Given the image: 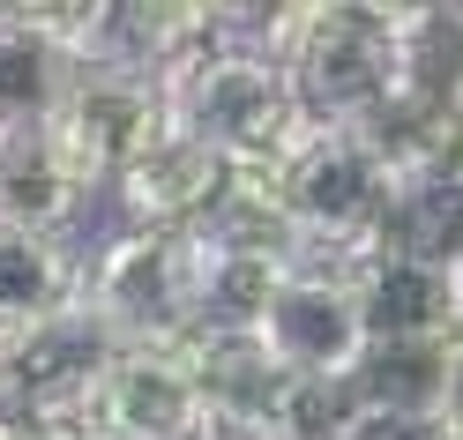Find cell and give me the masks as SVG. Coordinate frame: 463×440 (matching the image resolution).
<instances>
[{"instance_id":"cell-1","label":"cell","mask_w":463,"mask_h":440,"mask_svg":"<svg viewBox=\"0 0 463 440\" xmlns=\"http://www.w3.org/2000/svg\"><path fill=\"white\" fill-rule=\"evenodd\" d=\"M247 45H262L299 82L314 120H366L396 98V15L373 0H262L247 23Z\"/></svg>"},{"instance_id":"cell-2","label":"cell","mask_w":463,"mask_h":440,"mask_svg":"<svg viewBox=\"0 0 463 440\" xmlns=\"http://www.w3.org/2000/svg\"><path fill=\"white\" fill-rule=\"evenodd\" d=\"M396 164L373 142L366 120H314L292 150L277 157V194L299 224V254H336L366 261L382 247L389 201H396Z\"/></svg>"},{"instance_id":"cell-3","label":"cell","mask_w":463,"mask_h":440,"mask_svg":"<svg viewBox=\"0 0 463 440\" xmlns=\"http://www.w3.org/2000/svg\"><path fill=\"white\" fill-rule=\"evenodd\" d=\"M165 90H172V112L194 135H210L232 164H277L314 127V105L284 75V61H269L247 38H217L194 61L165 68Z\"/></svg>"},{"instance_id":"cell-4","label":"cell","mask_w":463,"mask_h":440,"mask_svg":"<svg viewBox=\"0 0 463 440\" xmlns=\"http://www.w3.org/2000/svg\"><path fill=\"white\" fill-rule=\"evenodd\" d=\"M82 306L112 343H180L202 329V239L194 224H120L90 247Z\"/></svg>"},{"instance_id":"cell-5","label":"cell","mask_w":463,"mask_h":440,"mask_svg":"<svg viewBox=\"0 0 463 440\" xmlns=\"http://www.w3.org/2000/svg\"><path fill=\"white\" fill-rule=\"evenodd\" d=\"M262 351L322 389H352L366 351H373V321H366V291H359V261L336 254H299L284 284L269 291L262 321H254Z\"/></svg>"},{"instance_id":"cell-6","label":"cell","mask_w":463,"mask_h":440,"mask_svg":"<svg viewBox=\"0 0 463 440\" xmlns=\"http://www.w3.org/2000/svg\"><path fill=\"white\" fill-rule=\"evenodd\" d=\"M172 120V90L157 68L128 61V52H105V61H82L68 105L45 120V135L61 142V157L82 172V187L98 201L112 194V180L157 142V127Z\"/></svg>"},{"instance_id":"cell-7","label":"cell","mask_w":463,"mask_h":440,"mask_svg":"<svg viewBox=\"0 0 463 440\" xmlns=\"http://www.w3.org/2000/svg\"><path fill=\"white\" fill-rule=\"evenodd\" d=\"M82 418L105 440H194L202 433V366L194 336L180 343H105V359L82 373Z\"/></svg>"},{"instance_id":"cell-8","label":"cell","mask_w":463,"mask_h":440,"mask_svg":"<svg viewBox=\"0 0 463 440\" xmlns=\"http://www.w3.org/2000/svg\"><path fill=\"white\" fill-rule=\"evenodd\" d=\"M224 187H232V157L172 112L157 127V142L112 180L105 201L120 210V224H202Z\"/></svg>"},{"instance_id":"cell-9","label":"cell","mask_w":463,"mask_h":440,"mask_svg":"<svg viewBox=\"0 0 463 440\" xmlns=\"http://www.w3.org/2000/svg\"><path fill=\"white\" fill-rule=\"evenodd\" d=\"M82 284H90V247H75V231H38L0 217V336L75 314Z\"/></svg>"},{"instance_id":"cell-10","label":"cell","mask_w":463,"mask_h":440,"mask_svg":"<svg viewBox=\"0 0 463 440\" xmlns=\"http://www.w3.org/2000/svg\"><path fill=\"white\" fill-rule=\"evenodd\" d=\"M366 321L382 336H456L463 329V284L449 254H411V247H373L359 261Z\"/></svg>"},{"instance_id":"cell-11","label":"cell","mask_w":463,"mask_h":440,"mask_svg":"<svg viewBox=\"0 0 463 440\" xmlns=\"http://www.w3.org/2000/svg\"><path fill=\"white\" fill-rule=\"evenodd\" d=\"M90 187L82 172L61 157V142L45 127L8 135V157H0V217L8 224H38V231H75V217L90 210Z\"/></svg>"},{"instance_id":"cell-12","label":"cell","mask_w":463,"mask_h":440,"mask_svg":"<svg viewBox=\"0 0 463 440\" xmlns=\"http://www.w3.org/2000/svg\"><path fill=\"white\" fill-rule=\"evenodd\" d=\"M202 329H254L269 306V291L292 269V247H254V239H224V231H202Z\"/></svg>"},{"instance_id":"cell-13","label":"cell","mask_w":463,"mask_h":440,"mask_svg":"<svg viewBox=\"0 0 463 440\" xmlns=\"http://www.w3.org/2000/svg\"><path fill=\"white\" fill-rule=\"evenodd\" d=\"M82 61L68 45H52L31 23H0V127H45L68 105Z\"/></svg>"},{"instance_id":"cell-14","label":"cell","mask_w":463,"mask_h":440,"mask_svg":"<svg viewBox=\"0 0 463 440\" xmlns=\"http://www.w3.org/2000/svg\"><path fill=\"white\" fill-rule=\"evenodd\" d=\"M456 336H463V329H456ZM456 336H382V343L366 351L352 396L396 403V410H441L449 366H456Z\"/></svg>"},{"instance_id":"cell-15","label":"cell","mask_w":463,"mask_h":440,"mask_svg":"<svg viewBox=\"0 0 463 440\" xmlns=\"http://www.w3.org/2000/svg\"><path fill=\"white\" fill-rule=\"evenodd\" d=\"M329 440H456L441 410H396V403H373V396H352L336 410Z\"/></svg>"},{"instance_id":"cell-16","label":"cell","mask_w":463,"mask_h":440,"mask_svg":"<svg viewBox=\"0 0 463 440\" xmlns=\"http://www.w3.org/2000/svg\"><path fill=\"white\" fill-rule=\"evenodd\" d=\"M0 440H105V433L82 418L75 396H38V403H23L15 418H8V433H0Z\"/></svg>"},{"instance_id":"cell-17","label":"cell","mask_w":463,"mask_h":440,"mask_svg":"<svg viewBox=\"0 0 463 440\" xmlns=\"http://www.w3.org/2000/svg\"><path fill=\"white\" fill-rule=\"evenodd\" d=\"M441 418H449V433L463 440V336H456V366H449V396H441Z\"/></svg>"},{"instance_id":"cell-18","label":"cell","mask_w":463,"mask_h":440,"mask_svg":"<svg viewBox=\"0 0 463 440\" xmlns=\"http://www.w3.org/2000/svg\"><path fill=\"white\" fill-rule=\"evenodd\" d=\"M23 403H31V396H23V380H15V366H8V351H0V433H8V418H15Z\"/></svg>"},{"instance_id":"cell-19","label":"cell","mask_w":463,"mask_h":440,"mask_svg":"<svg viewBox=\"0 0 463 440\" xmlns=\"http://www.w3.org/2000/svg\"><path fill=\"white\" fill-rule=\"evenodd\" d=\"M8 135H15V127H0V157H8Z\"/></svg>"},{"instance_id":"cell-20","label":"cell","mask_w":463,"mask_h":440,"mask_svg":"<svg viewBox=\"0 0 463 440\" xmlns=\"http://www.w3.org/2000/svg\"><path fill=\"white\" fill-rule=\"evenodd\" d=\"M456 284H463V254H456Z\"/></svg>"},{"instance_id":"cell-21","label":"cell","mask_w":463,"mask_h":440,"mask_svg":"<svg viewBox=\"0 0 463 440\" xmlns=\"http://www.w3.org/2000/svg\"><path fill=\"white\" fill-rule=\"evenodd\" d=\"M194 440H202V433H194Z\"/></svg>"}]
</instances>
